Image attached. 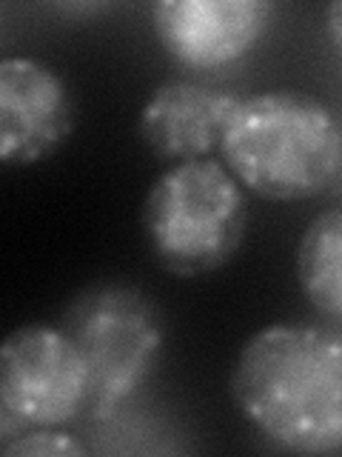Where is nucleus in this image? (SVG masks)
Wrapping results in <instances>:
<instances>
[{
  "mask_svg": "<svg viewBox=\"0 0 342 457\" xmlns=\"http://www.w3.org/2000/svg\"><path fill=\"white\" fill-rule=\"evenodd\" d=\"M232 397L246 423L285 452H342V328H260L240 349Z\"/></svg>",
  "mask_w": 342,
  "mask_h": 457,
  "instance_id": "nucleus-1",
  "label": "nucleus"
},
{
  "mask_svg": "<svg viewBox=\"0 0 342 457\" xmlns=\"http://www.w3.org/2000/svg\"><path fill=\"white\" fill-rule=\"evenodd\" d=\"M220 157L256 197L308 200L334 183L342 166V129L331 106L297 89L240 97L223 132Z\"/></svg>",
  "mask_w": 342,
  "mask_h": 457,
  "instance_id": "nucleus-2",
  "label": "nucleus"
},
{
  "mask_svg": "<svg viewBox=\"0 0 342 457\" xmlns=\"http://www.w3.org/2000/svg\"><path fill=\"white\" fill-rule=\"evenodd\" d=\"M142 232L168 275L194 280L237 257L248 228L246 189L223 161L168 166L142 200Z\"/></svg>",
  "mask_w": 342,
  "mask_h": 457,
  "instance_id": "nucleus-3",
  "label": "nucleus"
},
{
  "mask_svg": "<svg viewBox=\"0 0 342 457\" xmlns=\"http://www.w3.org/2000/svg\"><path fill=\"white\" fill-rule=\"evenodd\" d=\"M89 369L92 420H106L132 397L163 354L166 326L154 300L128 283H92L69 300L57 323Z\"/></svg>",
  "mask_w": 342,
  "mask_h": 457,
  "instance_id": "nucleus-4",
  "label": "nucleus"
},
{
  "mask_svg": "<svg viewBox=\"0 0 342 457\" xmlns=\"http://www.w3.org/2000/svg\"><path fill=\"white\" fill-rule=\"evenodd\" d=\"M89 369L61 326L28 323L0 346V406L32 428L66 426L86 414Z\"/></svg>",
  "mask_w": 342,
  "mask_h": 457,
  "instance_id": "nucleus-5",
  "label": "nucleus"
},
{
  "mask_svg": "<svg viewBox=\"0 0 342 457\" xmlns=\"http://www.w3.org/2000/svg\"><path fill=\"white\" fill-rule=\"evenodd\" d=\"M77 126L69 83L37 57L0 61V161L35 166L52 157Z\"/></svg>",
  "mask_w": 342,
  "mask_h": 457,
  "instance_id": "nucleus-6",
  "label": "nucleus"
},
{
  "mask_svg": "<svg viewBox=\"0 0 342 457\" xmlns=\"http://www.w3.org/2000/svg\"><path fill=\"white\" fill-rule=\"evenodd\" d=\"M265 0H160L151 26L160 46L185 69H223L242 61L268 32Z\"/></svg>",
  "mask_w": 342,
  "mask_h": 457,
  "instance_id": "nucleus-7",
  "label": "nucleus"
},
{
  "mask_svg": "<svg viewBox=\"0 0 342 457\" xmlns=\"http://www.w3.org/2000/svg\"><path fill=\"white\" fill-rule=\"evenodd\" d=\"M237 100L194 80L160 83L140 109L137 135L163 163L206 161L211 152H220Z\"/></svg>",
  "mask_w": 342,
  "mask_h": 457,
  "instance_id": "nucleus-8",
  "label": "nucleus"
},
{
  "mask_svg": "<svg viewBox=\"0 0 342 457\" xmlns=\"http://www.w3.org/2000/svg\"><path fill=\"white\" fill-rule=\"evenodd\" d=\"M297 280L311 306L342 323V206L305 226L297 243Z\"/></svg>",
  "mask_w": 342,
  "mask_h": 457,
  "instance_id": "nucleus-9",
  "label": "nucleus"
},
{
  "mask_svg": "<svg viewBox=\"0 0 342 457\" xmlns=\"http://www.w3.org/2000/svg\"><path fill=\"white\" fill-rule=\"evenodd\" d=\"M0 452L6 457H83L89 449L77 437L61 432L57 426H40L28 428L9 446H0Z\"/></svg>",
  "mask_w": 342,
  "mask_h": 457,
  "instance_id": "nucleus-10",
  "label": "nucleus"
},
{
  "mask_svg": "<svg viewBox=\"0 0 342 457\" xmlns=\"http://www.w3.org/2000/svg\"><path fill=\"white\" fill-rule=\"evenodd\" d=\"M325 35L331 40V46L342 54V0H334L325 9Z\"/></svg>",
  "mask_w": 342,
  "mask_h": 457,
  "instance_id": "nucleus-11",
  "label": "nucleus"
}]
</instances>
